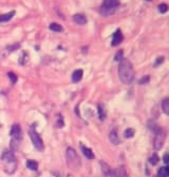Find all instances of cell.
<instances>
[{
    "label": "cell",
    "mask_w": 169,
    "mask_h": 177,
    "mask_svg": "<svg viewBox=\"0 0 169 177\" xmlns=\"http://www.w3.org/2000/svg\"><path fill=\"white\" fill-rule=\"evenodd\" d=\"M118 76L123 83L128 85L132 83L135 79V70L130 61L123 58L118 65Z\"/></svg>",
    "instance_id": "1"
},
{
    "label": "cell",
    "mask_w": 169,
    "mask_h": 177,
    "mask_svg": "<svg viewBox=\"0 0 169 177\" xmlns=\"http://www.w3.org/2000/svg\"><path fill=\"white\" fill-rule=\"evenodd\" d=\"M119 1L116 0H106L104 1L100 7V14L104 17L112 15L119 6Z\"/></svg>",
    "instance_id": "2"
},
{
    "label": "cell",
    "mask_w": 169,
    "mask_h": 177,
    "mask_svg": "<svg viewBox=\"0 0 169 177\" xmlns=\"http://www.w3.org/2000/svg\"><path fill=\"white\" fill-rule=\"evenodd\" d=\"M66 159L68 166L73 168L76 169L81 166V160L78 156L76 151L73 149L72 147L68 148L66 151Z\"/></svg>",
    "instance_id": "3"
},
{
    "label": "cell",
    "mask_w": 169,
    "mask_h": 177,
    "mask_svg": "<svg viewBox=\"0 0 169 177\" xmlns=\"http://www.w3.org/2000/svg\"><path fill=\"white\" fill-rule=\"evenodd\" d=\"M28 134H29L31 142L33 143L36 149L39 151H43L44 149V142L39 133L36 131L35 125H32L30 127L29 130H28Z\"/></svg>",
    "instance_id": "4"
},
{
    "label": "cell",
    "mask_w": 169,
    "mask_h": 177,
    "mask_svg": "<svg viewBox=\"0 0 169 177\" xmlns=\"http://www.w3.org/2000/svg\"><path fill=\"white\" fill-rule=\"evenodd\" d=\"M155 134L154 138V148L155 150H160L163 147L164 142L167 138L166 131L161 127L156 126L155 129L153 130Z\"/></svg>",
    "instance_id": "5"
},
{
    "label": "cell",
    "mask_w": 169,
    "mask_h": 177,
    "mask_svg": "<svg viewBox=\"0 0 169 177\" xmlns=\"http://www.w3.org/2000/svg\"><path fill=\"white\" fill-rule=\"evenodd\" d=\"M10 135L15 140H20L22 138L21 127L19 124H14L11 127Z\"/></svg>",
    "instance_id": "6"
},
{
    "label": "cell",
    "mask_w": 169,
    "mask_h": 177,
    "mask_svg": "<svg viewBox=\"0 0 169 177\" xmlns=\"http://www.w3.org/2000/svg\"><path fill=\"white\" fill-rule=\"evenodd\" d=\"M123 39V36L122 32L119 28L117 29L116 32H114L112 36V46H116L120 44Z\"/></svg>",
    "instance_id": "7"
},
{
    "label": "cell",
    "mask_w": 169,
    "mask_h": 177,
    "mask_svg": "<svg viewBox=\"0 0 169 177\" xmlns=\"http://www.w3.org/2000/svg\"><path fill=\"white\" fill-rule=\"evenodd\" d=\"M2 159L8 164H15L16 163V158L13 152L6 151L4 152L2 156Z\"/></svg>",
    "instance_id": "8"
},
{
    "label": "cell",
    "mask_w": 169,
    "mask_h": 177,
    "mask_svg": "<svg viewBox=\"0 0 169 177\" xmlns=\"http://www.w3.org/2000/svg\"><path fill=\"white\" fill-rule=\"evenodd\" d=\"M73 20L78 24L83 25V24H85L87 23V18L83 14L78 13L73 16Z\"/></svg>",
    "instance_id": "9"
},
{
    "label": "cell",
    "mask_w": 169,
    "mask_h": 177,
    "mask_svg": "<svg viewBox=\"0 0 169 177\" xmlns=\"http://www.w3.org/2000/svg\"><path fill=\"white\" fill-rule=\"evenodd\" d=\"M109 139H110V142L114 144V145H118V144H119V139L117 130L113 129L111 130L109 134Z\"/></svg>",
    "instance_id": "10"
},
{
    "label": "cell",
    "mask_w": 169,
    "mask_h": 177,
    "mask_svg": "<svg viewBox=\"0 0 169 177\" xmlns=\"http://www.w3.org/2000/svg\"><path fill=\"white\" fill-rule=\"evenodd\" d=\"M110 175H112L113 177H127L126 171L122 167L116 168L114 171H111Z\"/></svg>",
    "instance_id": "11"
},
{
    "label": "cell",
    "mask_w": 169,
    "mask_h": 177,
    "mask_svg": "<svg viewBox=\"0 0 169 177\" xmlns=\"http://www.w3.org/2000/svg\"><path fill=\"white\" fill-rule=\"evenodd\" d=\"M83 76V71L81 69H76L75 71H74L72 73V81L75 83H77V82L80 81Z\"/></svg>",
    "instance_id": "12"
},
{
    "label": "cell",
    "mask_w": 169,
    "mask_h": 177,
    "mask_svg": "<svg viewBox=\"0 0 169 177\" xmlns=\"http://www.w3.org/2000/svg\"><path fill=\"white\" fill-rule=\"evenodd\" d=\"M15 15V11H11L9 13L3 15H0V23L8 22L13 18Z\"/></svg>",
    "instance_id": "13"
},
{
    "label": "cell",
    "mask_w": 169,
    "mask_h": 177,
    "mask_svg": "<svg viewBox=\"0 0 169 177\" xmlns=\"http://www.w3.org/2000/svg\"><path fill=\"white\" fill-rule=\"evenodd\" d=\"M82 153L85 156V157L88 159H93L94 158V155L93 153V151L90 149V148L86 147L85 146H82L81 147Z\"/></svg>",
    "instance_id": "14"
},
{
    "label": "cell",
    "mask_w": 169,
    "mask_h": 177,
    "mask_svg": "<svg viewBox=\"0 0 169 177\" xmlns=\"http://www.w3.org/2000/svg\"><path fill=\"white\" fill-rule=\"evenodd\" d=\"M101 168H102V172L104 173V175L105 176L110 175L111 171H112L110 170V166L108 165V164H107L106 163H105V161H103V160H102V161L101 162Z\"/></svg>",
    "instance_id": "15"
},
{
    "label": "cell",
    "mask_w": 169,
    "mask_h": 177,
    "mask_svg": "<svg viewBox=\"0 0 169 177\" xmlns=\"http://www.w3.org/2000/svg\"><path fill=\"white\" fill-rule=\"evenodd\" d=\"M98 118H99L101 120H104L106 116L105 107L102 104H99L98 105Z\"/></svg>",
    "instance_id": "16"
},
{
    "label": "cell",
    "mask_w": 169,
    "mask_h": 177,
    "mask_svg": "<svg viewBox=\"0 0 169 177\" xmlns=\"http://www.w3.org/2000/svg\"><path fill=\"white\" fill-rule=\"evenodd\" d=\"M50 29L52 31H54L56 32H61L64 31V28L62 26L60 25V24L56 23H52L50 25Z\"/></svg>",
    "instance_id": "17"
},
{
    "label": "cell",
    "mask_w": 169,
    "mask_h": 177,
    "mask_svg": "<svg viewBox=\"0 0 169 177\" xmlns=\"http://www.w3.org/2000/svg\"><path fill=\"white\" fill-rule=\"evenodd\" d=\"M27 167L32 171H36L38 169L39 164L36 160H28L27 162Z\"/></svg>",
    "instance_id": "18"
},
{
    "label": "cell",
    "mask_w": 169,
    "mask_h": 177,
    "mask_svg": "<svg viewBox=\"0 0 169 177\" xmlns=\"http://www.w3.org/2000/svg\"><path fill=\"white\" fill-rule=\"evenodd\" d=\"M162 109L164 112L166 114H169V99L168 98H166L162 102Z\"/></svg>",
    "instance_id": "19"
},
{
    "label": "cell",
    "mask_w": 169,
    "mask_h": 177,
    "mask_svg": "<svg viewBox=\"0 0 169 177\" xmlns=\"http://www.w3.org/2000/svg\"><path fill=\"white\" fill-rule=\"evenodd\" d=\"M169 174V171L168 167H163L160 168L158 172L159 177H168Z\"/></svg>",
    "instance_id": "20"
},
{
    "label": "cell",
    "mask_w": 169,
    "mask_h": 177,
    "mask_svg": "<svg viewBox=\"0 0 169 177\" xmlns=\"http://www.w3.org/2000/svg\"><path fill=\"white\" fill-rule=\"evenodd\" d=\"M135 131L133 128H127L125 130L123 135L126 138H131L134 136Z\"/></svg>",
    "instance_id": "21"
},
{
    "label": "cell",
    "mask_w": 169,
    "mask_h": 177,
    "mask_svg": "<svg viewBox=\"0 0 169 177\" xmlns=\"http://www.w3.org/2000/svg\"><path fill=\"white\" fill-rule=\"evenodd\" d=\"M159 161V157L158 155L156 153H154L151 156V157L149 159V162L152 165H155Z\"/></svg>",
    "instance_id": "22"
},
{
    "label": "cell",
    "mask_w": 169,
    "mask_h": 177,
    "mask_svg": "<svg viewBox=\"0 0 169 177\" xmlns=\"http://www.w3.org/2000/svg\"><path fill=\"white\" fill-rule=\"evenodd\" d=\"M7 75H8V77H9V78L10 81H11V83H15L17 81V80H18V77H17V75H16V74L14 73L13 72H9V73H7Z\"/></svg>",
    "instance_id": "23"
},
{
    "label": "cell",
    "mask_w": 169,
    "mask_h": 177,
    "mask_svg": "<svg viewBox=\"0 0 169 177\" xmlns=\"http://www.w3.org/2000/svg\"><path fill=\"white\" fill-rule=\"evenodd\" d=\"M150 81V76H145L142 77L138 81V83L140 85H144L148 83Z\"/></svg>",
    "instance_id": "24"
},
{
    "label": "cell",
    "mask_w": 169,
    "mask_h": 177,
    "mask_svg": "<svg viewBox=\"0 0 169 177\" xmlns=\"http://www.w3.org/2000/svg\"><path fill=\"white\" fill-rule=\"evenodd\" d=\"M168 9V7L166 3H161V4H160L159 6V11H160V13H163V14L165 13L166 12H167Z\"/></svg>",
    "instance_id": "25"
},
{
    "label": "cell",
    "mask_w": 169,
    "mask_h": 177,
    "mask_svg": "<svg viewBox=\"0 0 169 177\" xmlns=\"http://www.w3.org/2000/svg\"><path fill=\"white\" fill-rule=\"evenodd\" d=\"M123 52L122 50H119L114 56V60L119 61L123 59Z\"/></svg>",
    "instance_id": "26"
},
{
    "label": "cell",
    "mask_w": 169,
    "mask_h": 177,
    "mask_svg": "<svg viewBox=\"0 0 169 177\" xmlns=\"http://www.w3.org/2000/svg\"><path fill=\"white\" fill-rule=\"evenodd\" d=\"M164 61V57L163 56H160L159 57H157L155 60V62L154 64V66H159L160 64H162Z\"/></svg>",
    "instance_id": "27"
},
{
    "label": "cell",
    "mask_w": 169,
    "mask_h": 177,
    "mask_svg": "<svg viewBox=\"0 0 169 177\" xmlns=\"http://www.w3.org/2000/svg\"><path fill=\"white\" fill-rule=\"evenodd\" d=\"M20 46L19 44H13V45H10V46H7V49L8 50H9L10 51H13L15 50H17L18 48H19Z\"/></svg>",
    "instance_id": "28"
},
{
    "label": "cell",
    "mask_w": 169,
    "mask_h": 177,
    "mask_svg": "<svg viewBox=\"0 0 169 177\" xmlns=\"http://www.w3.org/2000/svg\"><path fill=\"white\" fill-rule=\"evenodd\" d=\"M163 161L164 163H168V154L166 153L163 155Z\"/></svg>",
    "instance_id": "29"
}]
</instances>
